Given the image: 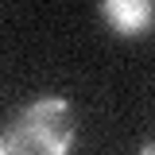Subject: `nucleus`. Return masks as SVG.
<instances>
[{"label": "nucleus", "mask_w": 155, "mask_h": 155, "mask_svg": "<svg viewBox=\"0 0 155 155\" xmlns=\"http://www.w3.org/2000/svg\"><path fill=\"white\" fill-rule=\"evenodd\" d=\"M74 109L66 97H39L0 128V155H66Z\"/></svg>", "instance_id": "obj_1"}, {"label": "nucleus", "mask_w": 155, "mask_h": 155, "mask_svg": "<svg viewBox=\"0 0 155 155\" xmlns=\"http://www.w3.org/2000/svg\"><path fill=\"white\" fill-rule=\"evenodd\" d=\"M140 155H155V136L147 140V143H143V147H140Z\"/></svg>", "instance_id": "obj_3"}, {"label": "nucleus", "mask_w": 155, "mask_h": 155, "mask_svg": "<svg viewBox=\"0 0 155 155\" xmlns=\"http://www.w3.org/2000/svg\"><path fill=\"white\" fill-rule=\"evenodd\" d=\"M101 16L113 23V31L120 35H143L155 19V4L151 0H105Z\"/></svg>", "instance_id": "obj_2"}]
</instances>
